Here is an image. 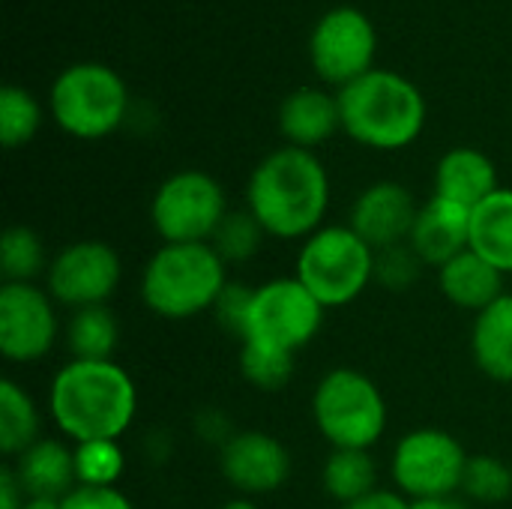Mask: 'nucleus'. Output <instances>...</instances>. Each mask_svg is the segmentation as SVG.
I'll return each mask as SVG.
<instances>
[{"label":"nucleus","instance_id":"39448f33","mask_svg":"<svg viewBox=\"0 0 512 509\" xmlns=\"http://www.w3.org/2000/svg\"><path fill=\"white\" fill-rule=\"evenodd\" d=\"M48 111L60 132L78 141L114 135L132 111L123 75L99 60H78L57 72L48 90Z\"/></svg>","mask_w":512,"mask_h":509},{"label":"nucleus","instance_id":"a211bd4d","mask_svg":"<svg viewBox=\"0 0 512 509\" xmlns=\"http://www.w3.org/2000/svg\"><path fill=\"white\" fill-rule=\"evenodd\" d=\"M9 471L27 498L63 501L75 486V447L66 438H39L21 456L9 459Z\"/></svg>","mask_w":512,"mask_h":509},{"label":"nucleus","instance_id":"72a5a7b5","mask_svg":"<svg viewBox=\"0 0 512 509\" xmlns=\"http://www.w3.org/2000/svg\"><path fill=\"white\" fill-rule=\"evenodd\" d=\"M60 509H135L132 501L114 486V489H90V486H75L63 501Z\"/></svg>","mask_w":512,"mask_h":509},{"label":"nucleus","instance_id":"aec40b11","mask_svg":"<svg viewBox=\"0 0 512 509\" xmlns=\"http://www.w3.org/2000/svg\"><path fill=\"white\" fill-rule=\"evenodd\" d=\"M504 273L498 267H492L483 255H477L474 249L456 255L453 261H447L438 270V288L441 294L465 312L480 315L483 309H489L495 300H501L504 291Z\"/></svg>","mask_w":512,"mask_h":509},{"label":"nucleus","instance_id":"4be33fe9","mask_svg":"<svg viewBox=\"0 0 512 509\" xmlns=\"http://www.w3.org/2000/svg\"><path fill=\"white\" fill-rule=\"evenodd\" d=\"M471 249L512 276V189L501 186L471 213Z\"/></svg>","mask_w":512,"mask_h":509},{"label":"nucleus","instance_id":"c9c22d12","mask_svg":"<svg viewBox=\"0 0 512 509\" xmlns=\"http://www.w3.org/2000/svg\"><path fill=\"white\" fill-rule=\"evenodd\" d=\"M339 509H411V501L402 498L396 489H378V492H372L360 501H351Z\"/></svg>","mask_w":512,"mask_h":509},{"label":"nucleus","instance_id":"f257e3e1","mask_svg":"<svg viewBox=\"0 0 512 509\" xmlns=\"http://www.w3.org/2000/svg\"><path fill=\"white\" fill-rule=\"evenodd\" d=\"M48 414L69 444L120 441L138 414V387L117 360H69L48 387Z\"/></svg>","mask_w":512,"mask_h":509},{"label":"nucleus","instance_id":"20e7f679","mask_svg":"<svg viewBox=\"0 0 512 509\" xmlns=\"http://www.w3.org/2000/svg\"><path fill=\"white\" fill-rule=\"evenodd\" d=\"M225 288L228 264L210 243H162L141 273V300L165 321L213 312Z\"/></svg>","mask_w":512,"mask_h":509},{"label":"nucleus","instance_id":"7ed1b4c3","mask_svg":"<svg viewBox=\"0 0 512 509\" xmlns=\"http://www.w3.org/2000/svg\"><path fill=\"white\" fill-rule=\"evenodd\" d=\"M342 132L360 147L396 153L411 147L426 129L423 90L393 69H372L348 87L336 90Z\"/></svg>","mask_w":512,"mask_h":509},{"label":"nucleus","instance_id":"bb28decb","mask_svg":"<svg viewBox=\"0 0 512 509\" xmlns=\"http://www.w3.org/2000/svg\"><path fill=\"white\" fill-rule=\"evenodd\" d=\"M39 129H42L39 99L18 84H6L0 90V141H3V147L18 150V147L30 144Z\"/></svg>","mask_w":512,"mask_h":509},{"label":"nucleus","instance_id":"ddd939ff","mask_svg":"<svg viewBox=\"0 0 512 509\" xmlns=\"http://www.w3.org/2000/svg\"><path fill=\"white\" fill-rule=\"evenodd\" d=\"M60 339L54 297L36 282H3L0 288V354L9 363H39Z\"/></svg>","mask_w":512,"mask_h":509},{"label":"nucleus","instance_id":"f8f14e48","mask_svg":"<svg viewBox=\"0 0 512 509\" xmlns=\"http://www.w3.org/2000/svg\"><path fill=\"white\" fill-rule=\"evenodd\" d=\"M123 279L120 252L105 240H75L51 255L45 291L72 312L108 306Z\"/></svg>","mask_w":512,"mask_h":509},{"label":"nucleus","instance_id":"58836bf2","mask_svg":"<svg viewBox=\"0 0 512 509\" xmlns=\"http://www.w3.org/2000/svg\"><path fill=\"white\" fill-rule=\"evenodd\" d=\"M24 509H60L57 498H27Z\"/></svg>","mask_w":512,"mask_h":509},{"label":"nucleus","instance_id":"0eeeda50","mask_svg":"<svg viewBox=\"0 0 512 509\" xmlns=\"http://www.w3.org/2000/svg\"><path fill=\"white\" fill-rule=\"evenodd\" d=\"M375 255L351 225H324L300 243L294 276L324 309H342L375 282Z\"/></svg>","mask_w":512,"mask_h":509},{"label":"nucleus","instance_id":"7c9ffc66","mask_svg":"<svg viewBox=\"0 0 512 509\" xmlns=\"http://www.w3.org/2000/svg\"><path fill=\"white\" fill-rule=\"evenodd\" d=\"M264 237H267L264 228L258 225V219L249 210H228V216L216 228L210 246L231 267V264H246L249 258H255Z\"/></svg>","mask_w":512,"mask_h":509},{"label":"nucleus","instance_id":"4468645a","mask_svg":"<svg viewBox=\"0 0 512 509\" xmlns=\"http://www.w3.org/2000/svg\"><path fill=\"white\" fill-rule=\"evenodd\" d=\"M219 471L237 495L261 498L279 492L288 483L291 453L276 435L243 429L219 450Z\"/></svg>","mask_w":512,"mask_h":509},{"label":"nucleus","instance_id":"6ab92c4d","mask_svg":"<svg viewBox=\"0 0 512 509\" xmlns=\"http://www.w3.org/2000/svg\"><path fill=\"white\" fill-rule=\"evenodd\" d=\"M498 189V168L477 147H453L435 165V195L459 207L474 210Z\"/></svg>","mask_w":512,"mask_h":509},{"label":"nucleus","instance_id":"2eb2a0df","mask_svg":"<svg viewBox=\"0 0 512 509\" xmlns=\"http://www.w3.org/2000/svg\"><path fill=\"white\" fill-rule=\"evenodd\" d=\"M417 213H420V204L408 186L396 180H378L354 198L348 225L375 252H381V249L408 243Z\"/></svg>","mask_w":512,"mask_h":509},{"label":"nucleus","instance_id":"423d86ee","mask_svg":"<svg viewBox=\"0 0 512 509\" xmlns=\"http://www.w3.org/2000/svg\"><path fill=\"white\" fill-rule=\"evenodd\" d=\"M312 420L330 450H372L390 423L381 387L360 369H330L312 393Z\"/></svg>","mask_w":512,"mask_h":509},{"label":"nucleus","instance_id":"cd10ccee","mask_svg":"<svg viewBox=\"0 0 512 509\" xmlns=\"http://www.w3.org/2000/svg\"><path fill=\"white\" fill-rule=\"evenodd\" d=\"M294 357L258 342H240V375L261 393H279L294 378Z\"/></svg>","mask_w":512,"mask_h":509},{"label":"nucleus","instance_id":"1a4fd4ad","mask_svg":"<svg viewBox=\"0 0 512 509\" xmlns=\"http://www.w3.org/2000/svg\"><path fill=\"white\" fill-rule=\"evenodd\" d=\"M225 216L228 198L222 183L198 168L165 177L150 201V222L162 243H210Z\"/></svg>","mask_w":512,"mask_h":509},{"label":"nucleus","instance_id":"393cba45","mask_svg":"<svg viewBox=\"0 0 512 509\" xmlns=\"http://www.w3.org/2000/svg\"><path fill=\"white\" fill-rule=\"evenodd\" d=\"M42 438V414L30 393L12 381H0V450L6 459L21 456L27 447H33Z\"/></svg>","mask_w":512,"mask_h":509},{"label":"nucleus","instance_id":"b1692460","mask_svg":"<svg viewBox=\"0 0 512 509\" xmlns=\"http://www.w3.org/2000/svg\"><path fill=\"white\" fill-rule=\"evenodd\" d=\"M66 351L72 360H114L120 345V324L108 306H90L69 315L63 327Z\"/></svg>","mask_w":512,"mask_h":509},{"label":"nucleus","instance_id":"c85d7f7f","mask_svg":"<svg viewBox=\"0 0 512 509\" xmlns=\"http://www.w3.org/2000/svg\"><path fill=\"white\" fill-rule=\"evenodd\" d=\"M75 447V477L78 486L114 489L126 471V456L120 441H84Z\"/></svg>","mask_w":512,"mask_h":509},{"label":"nucleus","instance_id":"9d476101","mask_svg":"<svg viewBox=\"0 0 512 509\" xmlns=\"http://www.w3.org/2000/svg\"><path fill=\"white\" fill-rule=\"evenodd\" d=\"M324 306L303 288L297 276L261 282L252 291L243 342H258L288 354L315 342L324 327Z\"/></svg>","mask_w":512,"mask_h":509},{"label":"nucleus","instance_id":"c756f323","mask_svg":"<svg viewBox=\"0 0 512 509\" xmlns=\"http://www.w3.org/2000/svg\"><path fill=\"white\" fill-rule=\"evenodd\" d=\"M462 495L471 504L495 507L512 495L510 465L498 456H468V468L462 477Z\"/></svg>","mask_w":512,"mask_h":509},{"label":"nucleus","instance_id":"ea45409f","mask_svg":"<svg viewBox=\"0 0 512 509\" xmlns=\"http://www.w3.org/2000/svg\"><path fill=\"white\" fill-rule=\"evenodd\" d=\"M222 509H261V507H258V501H255V498H246V495H234V498H231V501H228V504H225Z\"/></svg>","mask_w":512,"mask_h":509},{"label":"nucleus","instance_id":"f03ea898","mask_svg":"<svg viewBox=\"0 0 512 509\" xmlns=\"http://www.w3.org/2000/svg\"><path fill=\"white\" fill-rule=\"evenodd\" d=\"M330 174L312 150L279 147L267 153L246 183V210L273 240H306L324 228Z\"/></svg>","mask_w":512,"mask_h":509},{"label":"nucleus","instance_id":"2f4dec72","mask_svg":"<svg viewBox=\"0 0 512 509\" xmlns=\"http://www.w3.org/2000/svg\"><path fill=\"white\" fill-rule=\"evenodd\" d=\"M423 261L420 255L411 249V243H399V246H390V249H381L375 255V282L384 288V291H408L420 282L423 276Z\"/></svg>","mask_w":512,"mask_h":509},{"label":"nucleus","instance_id":"5701e85b","mask_svg":"<svg viewBox=\"0 0 512 509\" xmlns=\"http://www.w3.org/2000/svg\"><path fill=\"white\" fill-rule=\"evenodd\" d=\"M321 486L339 507L378 492V465L369 450H330L321 468Z\"/></svg>","mask_w":512,"mask_h":509},{"label":"nucleus","instance_id":"dca6fc26","mask_svg":"<svg viewBox=\"0 0 512 509\" xmlns=\"http://www.w3.org/2000/svg\"><path fill=\"white\" fill-rule=\"evenodd\" d=\"M471 213L474 210L459 207L438 195L420 204L408 243L426 267L441 270L447 261L471 249Z\"/></svg>","mask_w":512,"mask_h":509},{"label":"nucleus","instance_id":"e433bc0d","mask_svg":"<svg viewBox=\"0 0 512 509\" xmlns=\"http://www.w3.org/2000/svg\"><path fill=\"white\" fill-rule=\"evenodd\" d=\"M24 501H27V495H24V489L18 486L15 474L6 465L0 471V509H24Z\"/></svg>","mask_w":512,"mask_h":509},{"label":"nucleus","instance_id":"f3484780","mask_svg":"<svg viewBox=\"0 0 512 509\" xmlns=\"http://www.w3.org/2000/svg\"><path fill=\"white\" fill-rule=\"evenodd\" d=\"M279 132L288 147L312 150L342 132L339 96L327 87H297L279 105Z\"/></svg>","mask_w":512,"mask_h":509},{"label":"nucleus","instance_id":"a878e982","mask_svg":"<svg viewBox=\"0 0 512 509\" xmlns=\"http://www.w3.org/2000/svg\"><path fill=\"white\" fill-rule=\"evenodd\" d=\"M48 252L45 240L27 228V225H12L0 237V273L3 282H36V276L48 273Z\"/></svg>","mask_w":512,"mask_h":509},{"label":"nucleus","instance_id":"6e6552de","mask_svg":"<svg viewBox=\"0 0 512 509\" xmlns=\"http://www.w3.org/2000/svg\"><path fill=\"white\" fill-rule=\"evenodd\" d=\"M465 468L468 453L459 438L435 426L402 435L390 456V480L411 504L462 495Z\"/></svg>","mask_w":512,"mask_h":509},{"label":"nucleus","instance_id":"9b49d317","mask_svg":"<svg viewBox=\"0 0 512 509\" xmlns=\"http://www.w3.org/2000/svg\"><path fill=\"white\" fill-rule=\"evenodd\" d=\"M378 30L357 6L327 9L309 33V63L327 87H348L375 69Z\"/></svg>","mask_w":512,"mask_h":509},{"label":"nucleus","instance_id":"f704fd0d","mask_svg":"<svg viewBox=\"0 0 512 509\" xmlns=\"http://www.w3.org/2000/svg\"><path fill=\"white\" fill-rule=\"evenodd\" d=\"M195 432H198V438H201L204 444L219 447V450L237 435L234 426H231V420H228L219 408H204V411L195 417Z\"/></svg>","mask_w":512,"mask_h":509},{"label":"nucleus","instance_id":"412c9836","mask_svg":"<svg viewBox=\"0 0 512 509\" xmlns=\"http://www.w3.org/2000/svg\"><path fill=\"white\" fill-rule=\"evenodd\" d=\"M471 357L486 378L512 384V294L474 315Z\"/></svg>","mask_w":512,"mask_h":509},{"label":"nucleus","instance_id":"4c0bfd02","mask_svg":"<svg viewBox=\"0 0 512 509\" xmlns=\"http://www.w3.org/2000/svg\"><path fill=\"white\" fill-rule=\"evenodd\" d=\"M411 509H471L465 498H435V501H414Z\"/></svg>","mask_w":512,"mask_h":509},{"label":"nucleus","instance_id":"473e14b6","mask_svg":"<svg viewBox=\"0 0 512 509\" xmlns=\"http://www.w3.org/2000/svg\"><path fill=\"white\" fill-rule=\"evenodd\" d=\"M252 291L249 285H237V282H228V288L222 291L219 303L213 306V315L216 321L222 324L225 333H231L234 339L243 342V333H246V318H249V306H252Z\"/></svg>","mask_w":512,"mask_h":509}]
</instances>
